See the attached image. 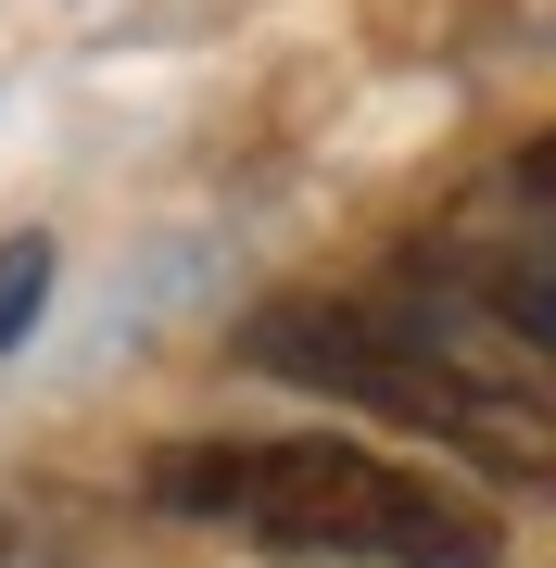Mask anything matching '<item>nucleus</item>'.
Here are the masks:
<instances>
[{"instance_id":"nucleus-1","label":"nucleus","mask_w":556,"mask_h":568,"mask_svg":"<svg viewBox=\"0 0 556 568\" xmlns=\"http://www.w3.org/2000/svg\"><path fill=\"white\" fill-rule=\"evenodd\" d=\"M253 366L330 392V405H367L392 429H417V443H443L494 493L556 506V379L532 366V342H518L455 265L443 278H392V291L266 304L253 316Z\"/></svg>"},{"instance_id":"nucleus-2","label":"nucleus","mask_w":556,"mask_h":568,"mask_svg":"<svg viewBox=\"0 0 556 568\" xmlns=\"http://www.w3.org/2000/svg\"><path fill=\"white\" fill-rule=\"evenodd\" d=\"M140 493L279 568H506V518L468 480L342 429H190L152 455Z\"/></svg>"},{"instance_id":"nucleus-3","label":"nucleus","mask_w":556,"mask_h":568,"mask_svg":"<svg viewBox=\"0 0 556 568\" xmlns=\"http://www.w3.org/2000/svg\"><path fill=\"white\" fill-rule=\"evenodd\" d=\"M518 203H532V227H518V241L481 265V304H494L518 342H532V366L556 379V140H532V164H518Z\"/></svg>"},{"instance_id":"nucleus-4","label":"nucleus","mask_w":556,"mask_h":568,"mask_svg":"<svg viewBox=\"0 0 556 568\" xmlns=\"http://www.w3.org/2000/svg\"><path fill=\"white\" fill-rule=\"evenodd\" d=\"M39 304H51V241H39V227H13V241H0V354L39 328Z\"/></svg>"}]
</instances>
